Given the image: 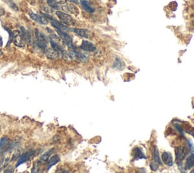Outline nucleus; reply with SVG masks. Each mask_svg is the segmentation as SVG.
Returning a JSON list of instances; mask_svg holds the SVG:
<instances>
[{
    "label": "nucleus",
    "mask_w": 194,
    "mask_h": 173,
    "mask_svg": "<svg viewBox=\"0 0 194 173\" xmlns=\"http://www.w3.org/2000/svg\"><path fill=\"white\" fill-rule=\"evenodd\" d=\"M152 157H153V161L156 162V163H159V165L162 164V160H161L160 155H159V150L156 147L153 149V153H152Z\"/></svg>",
    "instance_id": "nucleus-18"
},
{
    "label": "nucleus",
    "mask_w": 194,
    "mask_h": 173,
    "mask_svg": "<svg viewBox=\"0 0 194 173\" xmlns=\"http://www.w3.org/2000/svg\"><path fill=\"white\" fill-rule=\"evenodd\" d=\"M21 33L22 34V37L24 38V42H27V43H30V34H29L28 31H27L24 27H21Z\"/></svg>",
    "instance_id": "nucleus-20"
},
{
    "label": "nucleus",
    "mask_w": 194,
    "mask_h": 173,
    "mask_svg": "<svg viewBox=\"0 0 194 173\" xmlns=\"http://www.w3.org/2000/svg\"><path fill=\"white\" fill-rule=\"evenodd\" d=\"M62 10L66 12V14H72V15H77L79 14V9L75 5L72 4H65L62 7Z\"/></svg>",
    "instance_id": "nucleus-7"
},
{
    "label": "nucleus",
    "mask_w": 194,
    "mask_h": 173,
    "mask_svg": "<svg viewBox=\"0 0 194 173\" xmlns=\"http://www.w3.org/2000/svg\"><path fill=\"white\" fill-rule=\"evenodd\" d=\"M13 43L15 46H18V47H24L25 42H24L21 31H15L13 32Z\"/></svg>",
    "instance_id": "nucleus-2"
},
{
    "label": "nucleus",
    "mask_w": 194,
    "mask_h": 173,
    "mask_svg": "<svg viewBox=\"0 0 194 173\" xmlns=\"http://www.w3.org/2000/svg\"><path fill=\"white\" fill-rule=\"evenodd\" d=\"M190 173H194V169H193V170H192L191 172H190Z\"/></svg>",
    "instance_id": "nucleus-32"
},
{
    "label": "nucleus",
    "mask_w": 194,
    "mask_h": 173,
    "mask_svg": "<svg viewBox=\"0 0 194 173\" xmlns=\"http://www.w3.org/2000/svg\"><path fill=\"white\" fill-rule=\"evenodd\" d=\"M59 173H68L67 172H59Z\"/></svg>",
    "instance_id": "nucleus-33"
},
{
    "label": "nucleus",
    "mask_w": 194,
    "mask_h": 173,
    "mask_svg": "<svg viewBox=\"0 0 194 173\" xmlns=\"http://www.w3.org/2000/svg\"><path fill=\"white\" fill-rule=\"evenodd\" d=\"M194 167V153H191L188 158L187 159L185 163V169H190L191 168Z\"/></svg>",
    "instance_id": "nucleus-16"
},
{
    "label": "nucleus",
    "mask_w": 194,
    "mask_h": 173,
    "mask_svg": "<svg viewBox=\"0 0 194 173\" xmlns=\"http://www.w3.org/2000/svg\"><path fill=\"white\" fill-rule=\"evenodd\" d=\"M29 15H30V18H31L32 20H34L36 22L39 23V24H43V25H46V24H48L47 19H46L44 17H42L40 16V15H37V14H34V12H30Z\"/></svg>",
    "instance_id": "nucleus-12"
},
{
    "label": "nucleus",
    "mask_w": 194,
    "mask_h": 173,
    "mask_svg": "<svg viewBox=\"0 0 194 173\" xmlns=\"http://www.w3.org/2000/svg\"><path fill=\"white\" fill-rule=\"evenodd\" d=\"M2 46V37H0V47Z\"/></svg>",
    "instance_id": "nucleus-30"
},
{
    "label": "nucleus",
    "mask_w": 194,
    "mask_h": 173,
    "mask_svg": "<svg viewBox=\"0 0 194 173\" xmlns=\"http://www.w3.org/2000/svg\"><path fill=\"white\" fill-rule=\"evenodd\" d=\"M43 163H40V161L34 162V166L31 169V173H43V168H42Z\"/></svg>",
    "instance_id": "nucleus-17"
},
{
    "label": "nucleus",
    "mask_w": 194,
    "mask_h": 173,
    "mask_svg": "<svg viewBox=\"0 0 194 173\" xmlns=\"http://www.w3.org/2000/svg\"><path fill=\"white\" fill-rule=\"evenodd\" d=\"M132 157H133V160H139V159H146L145 154L142 149L139 147H134L131 153Z\"/></svg>",
    "instance_id": "nucleus-11"
},
{
    "label": "nucleus",
    "mask_w": 194,
    "mask_h": 173,
    "mask_svg": "<svg viewBox=\"0 0 194 173\" xmlns=\"http://www.w3.org/2000/svg\"><path fill=\"white\" fill-rule=\"evenodd\" d=\"M80 5L82 9L87 13H93L95 12V9L92 5L90 2L88 0H81L80 1Z\"/></svg>",
    "instance_id": "nucleus-10"
},
{
    "label": "nucleus",
    "mask_w": 194,
    "mask_h": 173,
    "mask_svg": "<svg viewBox=\"0 0 194 173\" xmlns=\"http://www.w3.org/2000/svg\"><path fill=\"white\" fill-rule=\"evenodd\" d=\"M12 172H13V168L11 167V166L8 167L4 172V173H12Z\"/></svg>",
    "instance_id": "nucleus-27"
},
{
    "label": "nucleus",
    "mask_w": 194,
    "mask_h": 173,
    "mask_svg": "<svg viewBox=\"0 0 194 173\" xmlns=\"http://www.w3.org/2000/svg\"><path fill=\"white\" fill-rule=\"evenodd\" d=\"M56 15L58 18V19H59L60 22L62 23L64 25L71 26L75 24V21L68 14L64 13V12H57Z\"/></svg>",
    "instance_id": "nucleus-1"
},
{
    "label": "nucleus",
    "mask_w": 194,
    "mask_h": 173,
    "mask_svg": "<svg viewBox=\"0 0 194 173\" xmlns=\"http://www.w3.org/2000/svg\"><path fill=\"white\" fill-rule=\"evenodd\" d=\"M47 3L49 5V7L52 8L54 9H58V6L57 5V3L55 2L54 0H47Z\"/></svg>",
    "instance_id": "nucleus-24"
},
{
    "label": "nucleus",
    "mask_w": 194,
    "mask_h": 173,
    "mask_svg": "<svg viewBox=\"0 0 194 173\" xmlns=\"http://www.w3.org/2000/svg\"><path fill=\"white\" fill-rule=\"evenodd\" d=\"M61 54H62V56L63 59H65V60H69L70 59H71V56H70V54L68 53L67 51H65V49H62L61 52Z\"/></svg>",
    "instance_id": "nucleus-25"
},
{
    "label": "nucleus",
    "mask_w": 194,
    "mask_h": 173,
    "mask_svg": "<svg viewBox=\"0 0 194 173\" xmlns=\"http://www.w3.org/2000/svg\"><path fill=\"white\" fill-rule=\"evenodd\" d=\"M159 163H156V162L153 161V160H152V162L150 163V169H151L153 171L157 170V169H159Z\"/></svg>",
    "instance_id": "nucleus-26"
},
{
    "label": "nucleus",
    "mask_w": 194,
    "mask_h": 173,
    "mask_svg": "<svg viewBox=\"0 0 194 173\" xmlns=\"http://www.w3.org/2000/svg\"><path fill=\"white\" fill-rule=\"evenodd\" d=\"M187 156V151L183 146H178L175 149V157L178 163H181Z\"/></svg>",
    "instance_id": "nucleus-4"
},
{
    "label": "nucleus",
    "mask_w": 194,
    "mask_h": 173,
    "mask_svg": "<svg viewBox=\"0 0 194 173\" xmlns=\"http://www.w3.org/2000/svg\"><path fill=\"white\" fill-rule=\"evenodd\" d=\"M56 32L58 33V36H59L60 38L62 40V41L64 42L65 44L70 48V49H74V46H73V40L72 38L68 35V34H66L65 32H63V31H58V30H56Z\"/></svg>",
    "instance_id": "nucleus-3"
},
{
    "label": "nucleus",
    "mask_w": 194,
    "mask_h": 173,
    "mask_svg": "<svg viewBox=\"0 0 194 173\" xmlns=\"http://www.w3.org/2000/svg\"><path fill=\"white\" fill-rule=\"evenodd\" d=\"M2 54V51H0V56H1Z\"/></svg>",
    "instance_id": "nucleus-34"
},
{
    "label": "nucleus",
    "mask_w": 194,
    "mask_h": 173,
    "mask_svg": "<svg viewBox=\"0 0 194 173\" xmlns=\"http://www.w3.org/2000/svg\"><path fill=\"white\" fill-rule=\"evenodd\" d=\"M71 31L72 32H74V34H77L80 37H83V38H90L91 36H92V33L90 32V31L87 29H83V28H72L71 29Z\"/></svg>",
    "instance_id": "nucleus-6"
},
{
    "label": "nucleus",
    "mask_w": 194,
    "mask_h": 173,
    "mask_svg": "<svg viewBox=\"0 0 194 173\" xmlns=\"http://www.w3.org/2000/svg\"><path fill=\"white\" fill-rule=\"evenodd\" d=\"M8 144H9V140L6 137H3L0 139V152H2Z\"/></svg>",
    "instance_id": "nucleus-22"
},
{
    "label": "nucleus",
    "mask_w": 194,
    "mask_h": 173,
    "mask_svg": "<svg viewBox=\"0 0 194 173\" xmlns=\"http://www.w3.org/2000/svg\"><path fill=\"white\" fill-rule=\"evenodd\" d=\"M69 1L72 2H74V3H76V4H77V0H69Z\"/></svg>",
    "instance_id": "nucleus-31"
},
{
    "label": "nucleus",
    "mask_w": 194,
    "mask_h": 173,
    "mask_svg": "<svg viewBox=\"0 0 194 173\" xmlns=\"http://www.w3.org/2000/svg\"><path fill=\"white\" fill-rule=\"evenodd\" d=\"M51 153H52V151L51 150L46 152L44 154H43V155L41 156V157H40L39 161H40L41 163H46V162L49 160V158L50 157Z\"/></svg>",
    "instance_id": "nucleus-21"
},
{
    "label": "nucleus",
    "mask_w": 194,
    "mask_h": 173,
    "mask_svg": "<svg viewBox=\"0 0 194 173\" xmlns=\"http://www.w3.org/2000/svg\"><path fill=\"white\" fill-rule=\"evenodd\" d=\"M54 1L55 2L58 4V3H61V4H63V3H65V2H66V0H54Z\"/></svg>",
    "instance_id": "nucleus-29"
},
{
    "label": "nucleus",
    "mask_w": 194,
    "mask_h": 173,
    "mask_svg": "<svg viewBox=\"0 0 194 173\" xmlns=\"http://www.w3.org/2000/svg\"><path fill=\"white\" fill-rule=\"evenodd\" d=\"M60 161V157L58 155H53L50 159L49 160V163H48L47 168H46V171H49L51 168L53 166L56 165L58 162Z\"/></svg>",
    "instance_id": "nucleus-15"
},
{
    "label": "nucleus",
    "mask_w": 194,
    "mask_h": 173,
    "mask_svg": "<svg viewBox=\"0 0 194 173\" xmlns=\"http://www.w3.org/2000/svg\"><path fill=\"white\" fill-rule=\"evenodd\" d=\"M45 54H46L48 59H57L59 57V52L55 51L52 48H47L45 50Z\"/></svg>",
    "instance_id": "nucleus-14"
},
{
    "label": "nucleus",
    "mask_w": 194,
    "mask_h": 173,
    "mask_svg": "<svg viewBox=\"0 0 194 173\" xmlns=\"http://www.w3.org/2000/svg\"><path fill=\"white\" fill-rule=\"evenodd\" d=\"M35 35H36V39H37V40H40V41L43 42V43H47V42H48L47 37L45 36L44 34H43L42 32H40L39 30H36Z\"/></svg>",
    "instance_id": "nucleus-19"
},
{
    "label": "nucleus",
    "mask_w": 194,
    "mask_h": 173,
    "mask_svg": "<svg viewBox=\"0 0 194 173\" xmlns=\"http://www.w3.org/2000/svg\"><path fill=\"white\" fill-rule=\"evenodd\" d=\"M34 150L27 151V152L24 153V154H22V155H21V157H19V159L18 160V161H17L16 165H15V167H18L20 165L23 164V163H26L27 161H28V160H30V157H31L32 156L34 155Z\"/></svg>",
    "instance_id": "nucleus-5"
},
{
    "label": "nucleus",
    "mask_w": 194,
    "mask_h": 173,
    "mask_svg": "<svg viewBox=\"0 0 194 173\" xmlns=\"http://www.w3.org/2000/svg\"><path fill=\"white\" fill-rule=\"evenodd\" d=\"M162 161L168 166H172L174 164L173 157L169 152H164L162 154Z\"/></svg>",
    "instance_id": "nucleus-8"
},
{
    "label": "nucleus",
    "mask_w": 194,
    "mask_h": 173,
    "mask_svg": "<svg viewBox=\"0 0 194 173\" xmlns=\"http://www.w3.org/2000/svg\"><path fill=\"white\" fill-rule=\"evenodd\" d=\"M49 19H50L52 25L53 26V27H55V28L56 30L63 31V32H65V31H67L68 30V27H67V26L64 25V24H63L62 23L60 22V21H56V20L53 19V18H49Z\"/></svg>",
    "instance_id": "nucleus-13"
},
{
    "label": "nucleus",
    "mask_w": 194,
    "mask_h": 173,
    "mask_svg": "<svg viewBox=\"0 0 194 173\" xmlns=\"http://www.w3.org/2000/svg\"><path fill=\"white\" fill-rule=\"evenodd\" d=\"M80 49L86 52H94L96 51V46L93 43L86 40H83L80 45Z\"/></svg>",
    "instance_id": "nucleus-9"
},
{
    "label": "nucleus",
    "mask_w": 194,
    "mask_h": 173,
    "mask_svg": "<svg viewBox=\"0 0 194 173\" xmlns=\"http://www.w3.org/2000/svg\"><path fill=\"white\" fill-rule=\"evenodd\" d=\"M3 2H5L6 3L7 5H9V7L12 8V9H14V10L15 11H18V8L17 7L16 5L15 4V3L12 2V0H3Z\"/></svg>",
    "instance_id": "nucleus-23"
},
{
    "label": "nucleus",
    "mask_w": 194,
    "mask_h": 173,
    "mask_svg": "<svg viewBox=\"0 0 194 173\" xmlns=\"http://www.w3.org/2000/svg\"><path fill=\"white\" fill-rule=\"evenodd\" d=\"M4 14H5V10L1 7V6H0V17L4 15Z\"/></svg>",
    "instance_id": "nucleus-28"
}]
</instances>
